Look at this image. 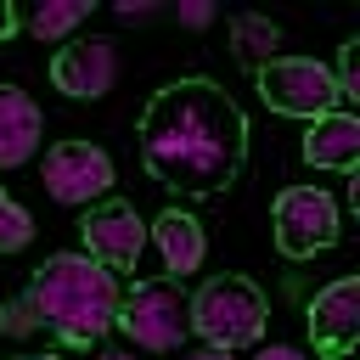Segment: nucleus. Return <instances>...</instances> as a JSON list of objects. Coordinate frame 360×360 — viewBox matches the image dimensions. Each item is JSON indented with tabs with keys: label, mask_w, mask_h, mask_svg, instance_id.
Returning <instances> with one entry per match:
<instances>
[{
	"label": "nucleus",
	"mask_w": 360,
	"mask_h": 360,
	"mask_svg": "<svg viewBox=\"0 0 360 360\" xmlns=\"http://www.w3.org/2000/svg\"><path fill=\"white\" fill-rule=\"evenodd\" d=\"M248 158V118L214 79H174L141 112V163L180 197H219Z\"/></svg>",
	"instance_id": "1"
},
{
	"label": "nucleus",
	"mask_w": 360,
	"mask_h": 360,
	"mask_svg": "<svg viewBox=\"0 0 360 360\" xmlns=\"http://www.w3.org/2000/svg\"><path fill=\"white\" fill-rule=\"evenodd\" d=\"M28 304L39 326H51L62 343H96L118 315V281L90 253H56L34 270Z\"/></svg>",
	"instance_id": "2"
},
{
	"label": "nucleus",
	"mask_w": 360,
	"mask_h": 360,
	"mask_svg": "<svg viewBox=\"0 0 360 360\" xmlns=\"http://www.w3.org/2000/svg\"><path fill=\"white\" fill-rule=\"evenodd\" d=\"M191 332L208 338V349H248L264 332V292L248 276H214L191 292Z\"/></svg>",
	"instance_id": "3"
},
{
	"label": "nucleus",
	"mask_w": 360,
	"mask_h": 360,
	"mask_svg": "<svg viewBox=\"0 0 360 360\" xmlns=\"http://www.w3.org/2000/svg\"><path fill=\"white\" fill-rule=\"evenodd\" d=\"M112 326H124L135 349L169 354L191 332V298L180 292V281H129V287H118Z\"/></svg>",
	"instance_id": "4"
},
{
	"label": "nucleus",
	"mask_w": 360,
	"mask_h": 360,
	"mask_svg": "<svg viewBox=\"0 0 360 360\" xmlns=\"http://www.w3.org/2000/svg\"><path fill=\"white\" fill-rule=\"evenodd\" d=\"M259 96L270 112H287V118H321V112H338V79L326 62L315 56H270L259 68Z\"/></svg>",
	"instance_id": "5"
},
{
	"label": "nucleus",
	"mask_w": 360,
	"mask_h": 360,
	"mask_svg": "<svg viewBox=\"0 0 360 360\" xmlns=\"http://www.w3.org/2000/svg\"><path fill=\"white\" fill-rule=\"evenodd\" d=\"M276 248L287 259H315L326 253L338 236H343V214H338V197L321 191V186H287L276 197Z\"/></svg>",
	"instance_id": "6"
},
{
	"label": "nucleus",
	"mask_w": 360,
	"mask_h": 360,
	"mask_svg": "<svg viewBox=\"0 0 360 360\" xmlns=\"http://www.w3.org/2000/svg\"><path fill=\"white\" fill-rule=\"evenodd\" d=\"M107 186H112V158H107L101 146H90V141H62V146L45 152V191H51L56 202L79 208V202L107 197Z\"/></svg>",
	"instance_id": "7"
},
{
	"label": "nucleus",
	"mask_w": 360,
	"mask_h": 360,
	"mask_svg": "<svg viewBox=\"0 0 360 360\" xmlns=\"http://www.w3.org/2000/svg\"><path fill=\"white\" fill-rule=\"evenodd\" d=\"M112 79H118V51H112V39H101V34L68 39V45L56 51V62H51V84H56L62 96H73V101L107 96Z\"/></svg>",
	"instance_id": "8"
},
{
	"label": "nucleus",
	"mask_w": 360,
	"mask_h": 360,
	"mask_svg": "<svg viewBox=\"0 0 360 360\" xmlns=\"http://www.w3.org/2000/svg\"><path fill=\"white\" fill-rule=\"evenodd\" d=\"M79 231H84V253L107 270H135V259L146 248V225L129 202H96Z\"/></svg>",
	"instance_id": "9"
},
{
	"label": "nucleus",
	"mask_w": 360,
	"mask_h": 360,
	"mask_svg": "<svg viewBox=\"0 0 360 360\" xmlns=\"http://www.w3.org/2000/svg\"><path fill=\"white\" fill-rule=\"evenodd\" d=\"M309 338L326 360H349L354 354V338H360V281L343 276L332 287L315 292L309 304Z\"/></svg>",
	"instance_id": "10"
},
{
	"label": "nucleus",
	"mask_w": 360,
	"mask_h": 360,
	"mask_svg": "<svg viewBox=\"0 0 360 360\" xmlns=\"http://www.w3.org/2000/svg\"><path fill=\"white\" fill-rule=\"evenodd\" d=\"M304 158L315 169H338V174H354L360 169V118L354 112H321L309 118V135H304Z\"/></svg>",
	"instance_id": "11"
},
{
	"label": "nucleus",
	"mask_w": 360,
	"mask_h": 360,
	"mask_svg": "<svg viewBox=\"0 0 360 360\" xmlns=\"http://www.w3.org/2000/svg\"><path fill=\"white\" fill-rule=\"evenodd\" d=\"M39 135H45V112L34 107V96L17 84H0V169L28 163Z\"/></svg>",
	"instance_id": "12"
},
{
	"label": "nucleus",
	"mask_w": 360,
	"mask_h": 360,
	"mask_svg": "<svg viewBox=\"0 0 360 360\" xmlns=\"http://www.w3.org/2000/svg\"><path fill=\"white\" fill-rule=\"evenodd\" d=\"M152 236H158V248H163V264H169L174 276H191V270L202 264V253H208V242H202V225H197L191 214H180V208L158 214Z\"/></svg>",
	"instance_id": "13"
},
{
	"label": "nucleus",
	"mask_w": 360,
	"mask_h": 360,
	"mask_svg": "<svg viewBox=\"0 0 360 360\" xmlns=\"http://www.w3.org/2000/svg\"><path fill=\"white\" fill-rule=\"evenodd\" d=\"M231 45H236V56H242L248 68H264V62L276 56V45H281V28H276L270 17L242 11V17H231Z\"/></svg>",
	"instance_id": "14"
},
{
	"label": "nucleus",
	"mask_w": 360,
	"mask_h": 360,
	"mask_svg": "<svg viewBox=\"0 0 360 360\" xmlns=\"http://www.w3.org/2000/svg\"><path fill=\"white\" fill-rule=\"evenodd\" d=\"M84 17H90V6H84V0H45V6H34V11L22 17V28H28L34 39L56 45V39H68Z\"/></svg>",
	"instance_id": "15"
},
{
	"label": "nucleus",
	"mask_w": 360,
	"mask_h": 360,
	"mask_svg": "<svg viewBox=\"0 0 360 360\" xmlns=\"http://www.w3.org/2000/svg\"><path fill=\"white\" fill-rule=\"evenodd\" d=\"M28 242H34L28 208H22L11 191H0V253H17V248H28Z\"/></svg>",
	"instance_id": "16"
},
{
	"label": "nucleus",
	"mask_w": 360,
	"mask_h": 360,
	"mask_svg": "<svg viewBox=\"0 0 360 360\" xmlns=\"http://www.w3.org/2000/svg\"><path fill=\"white\" fill-rule=\"evenodd\" d=\"M332 79H338V96H343V101H354V96H360V39H349V45H343V56H338V73H332Z\"/></svg>",
	"instance_id": "17"
},
{
	"label": "nucleus",
	"mask_w": 360,
	"mask_h": 360,
	"mask_svg": "<svg viewBox=\"0 0 360 360\" xmlns=\"http://www.w3.org/2000/svg\"><path fill=\"white\" fill-rule=\"evenodd\" d=\"M0 332H17V338H22V332H39V315H34V304H28V292H22V298H17L11 309H6V321H0Z\"/></svg>",
	"instance_id": "18"
},
{
	"label": "nucleus",
	"mask_w": 360,
	"mask_h": 360,
	"mask_svg": "<svg viewBox=\"0 0 360 360\" xmlns=\"http://www.w3.org/2000/svg\"><path fill=\"white\" fill-rule=\"evenodd\" d=\"M180 22H186V28H202V22H214V6H208V0H186V6H180Z\"/></svg>",
	"instance_id": "19"
},
{
	"label": "nucleus",
	"mask_w": 360,
	"mask_h": 360,
	"mask_svg": "<svg viewBox=\"0 0 360 360\" xmlns=\"http://www.w3.org/2000/svg\"><path fill=\"white\" fill-rule=\"evenodd\" d=\"M259 360H309V354L292 349V343H270V349H259Z\"/></svg>",
	"instance_id": "20"
},
{
	"label": "nucleus",
	"mask_w": 360,
	"mask_h": 360,
	"mask_svg": "<svg viewBox=\"0 0 360 360\" xmlns=\"http://www.w3.org/2000/svg\"><path fill=\"white\" fill-rule=\"evenodd\" d=\"M118 17H124V22H135V17H152V6H141V0H118Z\"/></svg>",
	"instance_id": "21"
},
{
	"label": "nucleus",
	"mask_w": 360,
	"mask_h": 360,
	"mask_svg": "<svg viewBox=\"0 0 360 360\" xmlns=\"http://www.w3.org/2000/svg\"><path fill=\"white\" fill-rule=\"evenodd\" d=\"M11 34H17V11L0 0V39H11Z\"/></svg>",
	"instance_id": "22"
},
{
	"label": "nucleus",
	"mask_w": 360,
	"mask_h": 360,
	"mask_svg": "<svg viewBox=\"0 0 360 360\" xmlns=\"http://www.w3.org/2000/svg\"><path fill=\"white\" fill-rule=\"evenodd\" d=\"M180 360H236V354H225V349H197V354H180Z\"/></svg>",
	"instance_id": "23"
},
{
	"label": "nucleus",
	"mask_w": 360,
	"mask_h": 360,
	"mask_svg": "<svg viewBox=\"0 0 360 360\" xmlns=\"http://www.w3.org/2000/svg\"><path fill=\"white\" fill-rule=\"evenodd\" d=\"M101 360H141V354H129V349H107Z\"/></svg>",
	"instance_id": "24"
},
{
	"label": "nucleus",
	"mask_w": 360,
	"mask_h": 360,
	"mask_svg": "<svg viewBox=\"0 0 360 360\" xmlns=\"http://www.w3.org/2000/svg\"><path fill=\"white\" fill-rule=\"evenodd\" d=\"M22 360H56V354H22Z\"/></svg>",
	"instance_id": "25"
}]
</instances>
